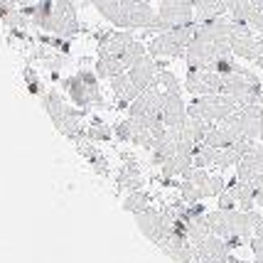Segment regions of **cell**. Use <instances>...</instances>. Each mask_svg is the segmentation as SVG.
Returning <instances> with one entry per match:
<instances>
[{"mask_svg":"<svg viewBox=\"0 0 263 263\" xmlns=\"http://www.w3.org/2000/svg\"><path fill=\"white\" fill-rule=\"evenodd\" d=\"M197 23L182 25L175 30H165V32H155V37L148 42V54L155 59H177L184 57L190 42L195 40Z\"/></svg>","mask_w":263,"mask_h":263,"instance_id":"cell-1","label":"cell"},{"mask_svg":"<svg viewBox=\"0 0 263 263\" xmlns=\"http://www.w3.org/2000/svg\"><path fill=\"white\" fill-rule=\"evenodd\" d=\"M64 91L69 96V103L79 108H91V106H103V96L99 89V74L91 69H79L62 81Z\"/></svg>","mask_w":263,"mask_h":263,"instance_id":"cell-2","label":"cell"},{"mask_svg":"<svg viewBox=\"0 0 263 263\" xmlns=\"http://www.w3.org/2000/svg\"><path fill=\"white\" fill-rule=\"evenodd\" d=\"M81 30L79 15H77V5L74 0H54V15H52V32L59 37H74Z\"/></svg>","mask_w":263,"mask_h":263,"instance_id":"cell-3","label":"cell"},{"mask_svg":"<svg viewBox=\"0 0 263 263\" xmlns=\"http://www.w3.org/2000/svg\"><path fill=\"white\" fill-rule=\"evenodd\" d=\"M184 89L192 96H206V93L221 91V74L209 71V69H187Z\"/></svg>","mask_w":263,"mask_h":263,"instance_id":"cell-4","label":"cell"},{"mask_svg":"<svg viewBox=\"0 0 263 263\" xmlns=\"http://www.w3.org/2000/svg\"><path fill=\"white\" fill-rule=\"evenodd\" d=\"M187 103L182 91H162V121L167 128H182L187 123Z\"/></svg>","mask_w":263,"mask_h":263,"instance_id":"cell-5","label":"cell"},{"mask_svg":"<svg viewBox=\"0 0 263 263\" xmlns=\"http://www.w3.org/2000/svg\"><path fill=\"white\" fill-rule=\"evenodd\" d=\"M158 74H160V62L155 57H150V54H145L136 67L128 69V77L136 84L138 91H145L153 84H158Z\"/></svg>","mask_w":263,"mask_h":263,"instance_id":"cell-6","label":"cell"},{"mask_svg":"<svg viewBox=\"0 0 263 263\" xmlns=\"http://www.w3.org/2000/svg\"><path fill=\"white\" fill-rule=\"evenodd\" d=\"M133 42V30H108L99 37V57H118Z\"/></svg>","mask_w":263,"mask_h":263,"instance_id":"cell-7","label":"cell"},{"mask_svg":"<svg viewBox=\"0 0 263 263\" xmlns=\"http://www.w3.org/2000/svg\"><path fill=\"white\" fill-rule=\"evenodd\" d=\"M77 148H79L81 158L89 162V165H91V167L99 172L101 177H108V175H111V170H108V158L103 155L101 150L93 148V143L89 140V138H81L79 143H77Z\"/></svg>","mask_w":263,"mask_h":263,"instance_id":"cell-8","label":"cell"},{"mask_svg":"<svg viewBox=\"0 0 263 263\" xmlns=\"http://www.w3.org/2000/svg\"><path fill=\"white\" fill-rule=\"evenodd\" d=\"M227 15V0H195V20L204 23V20H214Z\"/></svg>","mask_w":263,"mask_h":263,"instance_id":"cell-9","label":"cell"},{"mask_svg":"<svg viewBox=\"0 0 263 263\" xmlns=\"http://www.w3.org/2000/svg\"><path fill=\"white\" fill-rule=\"evenodd\" d=\"M93 71L99 74V79L108 81V79H114V77H118V74H126L128 69H126V64H123L121 57H99Z\"/></svg>","mask_w":263,"mask_h":263,"instance_id":"cell-10","label":"cell"},{"mask_svg":"<svg viewBox=\"0 0 263 263\" xmlns=\"http://www.w3.org/2000/svg\"><path fill=\"white\" fill-rule=\"evenodd\" d=\"M86 138L91 143H111L114 140V128L108 123H103L101 118H91V123L86 126Z\"/></svg>","mask_w":263,"mask_h":263,"instance_id":"cell-11","label":"cell"},{"mask_svg":"<svg viewBox=\"0 0 263 263\" xmlns=\"http://www.w3.org/2000/svg\"><path fill=\"white\" fill-rule=\"evenodd\" d=\"M93 8L99 10L103 20H108V23L118 27V20H121V0H89Z\"/></svg>","mask_w":263,"mask_h":263,"instance_id":"cell-12","label":"cell"},{"mask_svg":"<svg viewBox=\"0 0 263 263\" xmlns=\"http://www.w3.org/2000/svg\"><path fill=\"white\" fill-rule=\"evenodd\" d=\"M150 204H153V197H150L145 190H136V192H128V197L123 199V209H126L128 214H133V217H136L138 212L148 209Z\"/></svg>","mask_w":263,"mask_h":263,"instance_id":"cell-13","label":"cell"},{"mask_svg":"<svg viewBox=\"0 0 263 263\" xmlns=\"http://www.w3.org/2000/svg\"><path fill=\"white\" fill-rule=\"evenodd\" d=\"M253 12V3L251 0H227V15L231 20H239V23H249Z\"/></svg>","mask_w":263,"mask_h":263,"instance_id":"cell-14","label":"cell"},{"mask_svg":"<svg viewBox=\"0 0 263 263\" xmlns=\"http://www.w3.org/2000/svg\"><path fill=\"white\" fill-rule=\"evenodd\" d=\"M241 160V153L234 145L231 148H219L217 150V160H214V167L212 170H229V167H236Z\"/></svg>","mask_w":263,"mask_h":263,"instance_id":"cell-15","label":"cell"},{"mask_svg":"<svg viewBox=\"0 0 263 263\" xmlns=\"http://www.w3.org/2000/svg\"><path fill=\"white\" fill-rule=\"evenodd\" d=\"M217 150L212 148L209 143H197L195 148V167H214V160H217Z\"/></svg>","mask_w":263,"mask_h":263,"instance_id":"cell-16","label":"cell"},{"mask_svg":"<svg viewBox=\"0 0 263 263\" xmlns=\"http://www.w3.org/2000/svg\"><path fill=\"white\" fill-rule=\"evenodd\" d=\"M177 192H180V197H182L187 204H195V202H202V199H204L202 190H199L192 180H182V182H180V187H177Z\"/></svg>","mask_w":263,"mask_h":263,"instance_id":"cell-17","label":"cell"},{"mask_svg":"<svg viewBox=\"0 0 263 263\" xmlns=\"http://www.w3.org/2000/svg\"><path fill=\"white\" fill-rule=\"evenodd\" d=\"M114 136L116 140H121V143H130L133 136H136V130H133V123H130V118H123V121H118L114 126Z\"/></svg>","mask_w":263,"mask_h":263,"instance_id":"cell-18","label":"cell"},{"mask_svg":"<svg viewBox=\"0 0 263 263\" xmlns=\"http://www.w3.org/2000/svg\"><path fill=\"white\" fill-rule=\"evenodd\" d=\"M23 77H25V86H27V91L32 93V96H42V84H40V77H37V71L30 67H25L23 71Z\"/></svg>","mask_w":263,"mask_h":263,"instance_id":"cell-19","label":"cell"},{"mask_svg":"<svg viewBox=\"0 0 263 263\" xmlns=\"http://www.w3.org/2000/svg\"><path fill=\"white\" fill-rule=\"evenodd\" d=\"M217 202H219V209H224V212L239 209V204H236V199H234V195H231L229 190H224V192L217 197Z\"/></svg>","mask_w":263,"mask_h":263,"instance_id":"cell-20","label":"cell"},{"mask_svg":"<svg viewBox=\"0 0 263 263\" xmlns=\"http://www.w3.org/2000/svg\"><path fill=\"white\" fill-rule=\"evenodd\" d=\"M224 190H227V180L219 172H212V192H214V197H219Z\"/></svg>","mask_w":263,"mask_h":263,"instance_id":"cell-21","label":"cell"},{"mask_svg":"<svg viewBox=\"0 0 263 263\" xmlns=\"http://www.w3.org/2000/svg\"><path fill=\"white\" fill-rule=\"evenodd\" d=\"M160 3H172V5H195V0H160Z\"/></svg>","mask_w":263,"mask_h":263,"instance_id":"cell-22","label":"cell"},{"mask_svg":"<svg viewBox=\"0 0 263 263\" xmlns=\"http://www.w3.org/2000/svg\"><path fill=\"white\" fill-rule=\"evenodd\" d=\"M17 8H25V5H34V3H40V0H12Z\"/></svg>","mask_w":263,"mask_h":263,"instance_id":"cell-23","label":"cell"},{"mask_svg":"<svg viewBox=\"0 0 263 263\" xmlns=\"http://www.w3.org/2000/svg\"><path fill=\"white\" fill-rule=\"evenodd\" d=\"M227 263H251V261H243V258H239V256H234V253H229V258H227Z\"/></svg>","mask_w":263,"mask_h":263,"instance_id":"cell-24","label":"cell"},{"mask_svg":"<svg viewBox=\"0 0 263 263\" xmlns=\"http://www.w3.org/2000/svg\"><path fill=\"white\" fill-rule=\"evenodd\" d=\"M258 103H261V106H263V93H261V99H258Z\"/></svg>","mask_w":263,"mask_h":263,"instance_id":"cell-25","label":"cell"},{"mask_svg":"<svg viewBox=\"0 0 263 263\" xmlns=\"http://www.w3.org/2000/svg\"><path fill=\"white\" fill-rule=\"evenodd\" d=\"M261 140H263V136H261Z\"/></svg>","mask_w":263,"mask_h":263,"instance_id":"cell-26","label":"cell"}]
</instances>
